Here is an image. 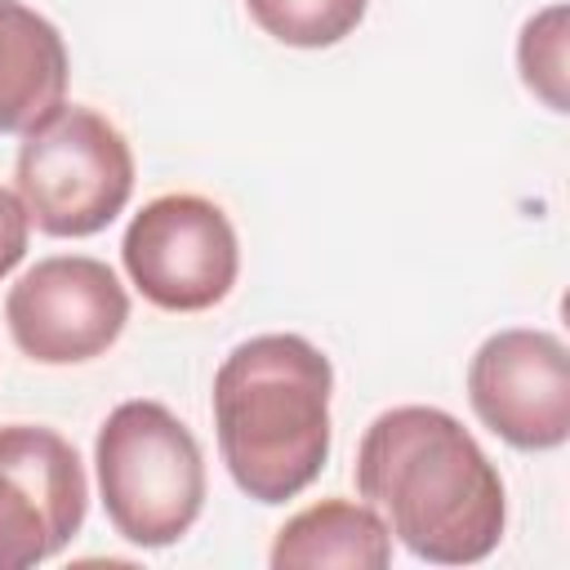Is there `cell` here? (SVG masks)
Returning <instances> with one entry per match:
<instances>
[{"instance_id":"9c48e42d","label":"cell","mask_w":570,"mask_h":570,"mask_svg":"<svg viewBox=\"0 0 570 570\" xmlns=\"http://www.w3.org/2000/svg\"><path fill=\"white\" fill-rule=\"evenodd\" d=\"M67 45L22 0H0V134H27L67 94Z\"/></svg>"},{"instance_id":"277c9868","label":"cell","mask_w":570,"mask_h":570,"mask_svg":"<svg viewBox=\"0 0 570 570\" xmlns=\"http://www.w3.org/2000/svg\"><path fill=\"white\" fill-rule=\"evenodd\" d=\"M27 218L45 236L80 240L102 232L134 196V151L94 107L58 102L22 134L13 165Z\"/></svg>"},{"instance_id":"8992f818","label":"cell","mask_w":570,"mask_h":570,"mask_svg":"<svg viewBox=\"0 0 570 570\" xmlns=\"http://www.w3.org/2000/svg\"><path fill=\"white\" fill-rule=\"evenodd\" d=\"M4 321L22 356L40 365H80L120 338L129 294L102 258L53 254L18 276L4 298Z\"/></svg>"},{"instance_id":"7a4b0ae2","label":"cell","mask_w":570,"mask_h":570,"mask_svg":"<svg viewBox=\"0 0 570 570\" xmlns=\"http://www.w3.org/2000/svg\"><path fill=\"white\" fill-rule=\"evenodd\" d=\"M334 365L303 334H258L214 374L218 454L254 503L303 494L330 459Z\"/></svg>"},{"instance_id":"4fadbf2b","label":"cell","mask_w":570,"mask_h":570,"mask_svg":"<svg viewBox=\"0 0 570 570\" xmlns=\"http://www.w3.org/2000/svg\"><path fill=\"white\" fill-rule=\"evenodd\" d=\"M27 236H31V218L18 191L0 187V281L22 263L27 254Z\"/></svg>"},{"instance_id":"7c38bea8","label":"cell","mask_w":570,"mask_h":570,"mask_svg":"<svg viewBox=\"0 0 570 570\" xmlns=\"http://www.w3.org/2000/svg\"><path fill=\"white\" fill-rule=\"evenodd\" d=\"M566 4L539 9L517 40V67L530 94H539L552 111H566Z\"/></svg>"},{"instance_id":"8fae6325","label":"cell","mask_w":570,"mask_h":570,"mask_svg":"<svg viewBox=\"0 0 570 570\" xmlns=\"http://www.w3.org/2000/svg\"><path fill=\"white\" fill-rule=\"evenodd\" d=\"M370 0H245L249 18L281 45L325 49L352 36Z\"/></svg>"},{"instance_id":"ba28073f","label":"cell","mask_w":570,"mask_h":570,"mask_svg":"<svg viewBox=\"0 0 570 570\" xmlns=\"http://www.w3.org/2000/svg\"><path fill=\"white\" fill-rule=\"evenodd\" d=\"M472 414L512 450H557L570 436V356L548 330H499L468 361Z\"/></svg>"},{"instance_id":"30bf717a","label":"cell","mask_w":570,"mask_h":570,"mask_svg":"<svg viewBox=\"0 0 570 570\" xmlns=\"http://www.w3.org/2000/svg\"><path fill=\"white\" fill-rule=\"evenodd\" d=\"M267 561L276 570H312V566L383 570L392 561V534L370 503L321 499V503L294 512L276 530Z\"/></svg>"},{"instance_id":"3957f363","label":"cell","mask_w":570,"mask_h":570,"mask_svg":"<svg viewBox=\"0 0 570 570\" xmlns=\"http://www.w3.org/2000/svg\"><path fill=\"white\" fill-rule=\"evenodd\" d=\"M98 494L134 548L178 543L205 508V459L191 428L160 401H120L94 441Z\"/></svg>"},{"instance_id":"52a82bcc","label":"cell","mask_w":570,"mask_h":570,"mask_svg":"<svg viewBox=\"0 0 570 570\" xmlns=\"http://www.w3.org/2000/svg\"><path fill=\"white\" fill-rule=\"evenodd\" d=\"M89 481L76 445L40 423L0 428V570L58 557L85 525Z\"/></svg>"},{"instance_id":"6da1fadb","label":"cell","mask_w":570,"mask_h":570,"mask_svg":"<svg viewBox=\"0 0 570 570\" xmlns=\"http://www.w3.org/2000/svg\"><path fill=\"white\" fill-rule=\"evenodd\" d=\"M356 490L419 561L472 566L503 539V476L450 410H383L361 436Z\"/></svg>"},{"instance_id":"5b68a950","label":"cell","mask_w":570,"mask_h":570,"mask_svg":"<svg viewBox=\"0 0 570 570\" xmlns=\"http://www.w3.org/2000/svg\"><path fill=\"white\" fill-rule=\"evenodd\" d=\"M120 258L138 294L165 312H205L223 303L240 272L236 227L209 196H151L125 227Z\"/></svg>"}]
</instances>
